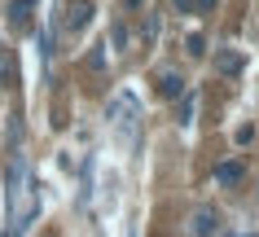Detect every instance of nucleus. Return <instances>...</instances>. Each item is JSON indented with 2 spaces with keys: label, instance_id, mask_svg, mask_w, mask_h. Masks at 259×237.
Listing matches in <instances>:
<instances>
[{
  "label": "nucleus",
  "instance_id": "4",
  "mask_svg": "<svg viewBox=\"0 0 259 237\" xmlns=\"http://www.w3.org/2000/svg\"><path fill=\"white\" fill-rule=\"evenodd\" d=\"M215 70H220V75H237V70H242V53H233V49H215Z\"/></svg>",
  "mask_w": 259,
  "mask_h": 237
},
{
  "label": "nucleus",
  "instance_id": "5",
  "mask_svg": "<svg viewBox=\"0 0 259 237\" xmlns=\"http://www.w3.org/2000/svg\"><path fill=\"white\" fill-rule=\"evenodd\" d=\"M237 180H242V163L237 158H229V163L215 167V184H237Z\"/></svg>",
  "mask_w": 259,
  "mask_h": 237
},
{
  "label": "nucleus",
  "instance_id": "1",
  "mask_svg": "<svg viewBox=\"0 0 259 237\" xmlns=\"http://www.w3.org/2000/svg\"><path fill=\"white\" fill-rule=\"evenodd\" d=\"M110 119H114V132H119L123 145L137 140V101L127 97V92H119V97L110 101Z\"/></svg>",
  "mask_w": 259,
  "mask_h": 237
},
{
  "label": "nucleus",
  "instance_id": "7",
  "mask_svg": "<svg viewBox=\"0 0 259 237\" xmlns=\"http://www.w3.org/2000/svg\"><path fill=\"white\" fill-rule=\"evenodd\" d=\"M193 110H198V101H193V92H185V106H180V123H193Z\"/></svg>",
  "mask_w": 259,
  "mask_h": 237
},
{
  "label": "nucleus",
  "instance_id": "12",
  "mask_svg": "<svg viewBox=\"0 0 259 237\" xmlns=\"http://www.w3.org/2000/svg\"><path fill=\"white\" fill-rule=\"evenodd\" d=\"M255 237H259V233H255Z\"/></svg>",
  "mask_w": 259,
  "mask_h": 237
},
{
  "label": "nucleus",
  "instance_id": "9",
  "mask_svg": "<svg viewBox=\"0 0 259 237\" xmlns=\"http://www.w3.org/2000/svg\"><path fill=\"white\" fill-rule=\"evenodd\" d=\"M176 5V14H198V0H171Z\"/></svg>",
  "mask_w": 259,
  "mask_h": 237
},
{
  "label": "nucleus",
  "instance_id": "11",
  "mask_svg": "<svg viewBox=\"0 0 259 237\" xmlns=\"http://www.w3.org/2000/svg\"><path fill=\"white\" fill-rule=\"evenodd\" d=\"M0 75H5V62H0Z\"/></svg>",
  "mask_w": 259,
  "mask_h": 237
},
{
  "label": "nucleus",
  "instance_id": "6",
  "mask_svg": "<svg viewBox=\"0 0 259 237\" xmlns=\"http://www.w3.org/2000/svg\"><path fill=\"white\" fill-rule=\"evenodd\" d=\"M31 5H35V0H9V22H14V27H27Z\"/></svg>",
  "mask_w": 259,
  "mask_h": 237
},
{
  "label": "nucleus",
  "instance_id": "10",
  "mask_svg": "<svg viewBox=\"0 0 259 237\" xmlns=\"http://www.w3.org/2000/svg\"><path fill=\"white\" fill-rule=\"evenodd\" d=\"M127 5H132V9H137V5H141V0H127Z\"/></svg>",
  "mask_w": 259,
  "mask_h": 237
},
{
  "label": "nucleus",
  "instance_id": "8",
  "mask_svg": "<svg viewBox=\"0 0 259 237\" xmlns=\"http://www.w3.org/2000/svg\"><path fill=\"white\" fill-rule=\"evenodd\" d=\"M110 35H114V49L123 53V44H127V31H123V22H114V31H110Z\"/></svg>",
  "mask_w": 259,
  "mask_h": 237
},
{
  "label": "nucleus",
  "instance_id": "3",
  "mask_svg": "<svg viewBox=\"0 0 259 237\" xmlns=\"http://www.w3.org/2000/svg\"><path fill=\"white\" fill-rule=\"evenodd\" d=\"M193 233H198V237H215V233H220V215L202 207L198 215H193Z\"/></svg>",
  "mask_w": 259,
  "mask_h": 237
},
{
  "label": "nucleus",
  "instance_id": "2",
  "mask_svg": "<svg viewBox=\"0 0 259 237\" xmlns=\"http://www.w3.org/2000/svg\"><path fill=\"white\" fill-rule=\"evenodd\" d=\"M158 92L163 97H180L185 92V75L180 70H158Z\"/></svg>",
  "mask_w": 259,
  "mask_h": 237
}]
</instances>
